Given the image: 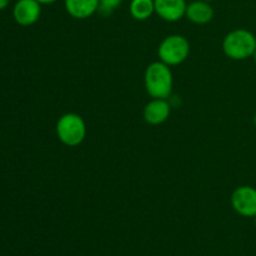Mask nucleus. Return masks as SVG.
I'll return each mask as SVG.
<instances>
[{"label":"nucleus","instance_id":"nucleus-1","mask_svg":"<svg viewBox=\"0 0 256 256\" xmlns=\"http://www.w3.org/2000/svg\"><path fill=\"white\" fill-rule=\"evenodd\" d=\"M144 84L148 94L154 99H166L172 95V72L169 65L162 62H152L144 74Z\"/></svg>","mask_w":256,"mask_h":256},{"label":"nucleus","instance_id":"nucleus-2","mask_svg":"<svg viewBox=\"0 0 256 256\" xmlns=\"http://www.w3.org/2000/svg\"><path fill=\"white\" fill-rule=\"evenodd\" d=\"M222 50L232 60H245L252 58L256 50V38L246 29L230 32L222 42Z\"/></svg>","mask_w":256,"mask_h":256},{"label":"nucleus","instance_id":"nucleus-3","mask_svg":"<svg viewBox=\"0 0 256 256\" xmlns=\"http://www.w3.org/2000/svg\"><path fill=\"white\" fill-rule=\"evenodd\" d=\"M56 135L60 142L66 146H78L86 136V124L79 114L66 112L58 120Z\"/></svg>","mask_w":256,"mask_h":256},{"label":"nucleus","instance_id":"nucleus-4","mask_svg":"<svg viewBox=\"0 0 256 256\" xmlns=\"http://www.w3.org/2000/svg\"><path fill=\"white\" fill-rule=\"evenodd\" d=\"M190 44L189 40L182 35H169L159 45L158 55L160 62L169 66L180 65L189 58Z\"/></svg>","mask_w":256,"mask_h":256},{"label":"nucleus","instance_id":"nucleus-5","mask_svg":"<svg viewBox=\"0 0 256 256\" xmlns=\"http://www.w3.org/2000/svg\"><path fill=\"white\" fill-rule=\"evenodd\" d=\"M232 205L235 212L245 218L256 215V189L252 186H239L232 194Z\"/></svg>","mask_w":256,"mask_h":256},{"label":"nucleus","instance_id":"nucleus-6","mask_svg":"<svg viewBox=\"0 0 256 256\" xmlns=\"http://www.w3.org/2000/svg\"><path fill=\"white\" fill-rule=\"evenodd\" d=\"M42 4L38 0H18L12 10L14 20L22 26H30L39 20Z\"/></svg>","mask_w":256,"mask_h":256},{"label":"nucleus","instance_id":"nucleus-7","mask_svg":"<svg viewBox=\"0 0 256 256\" xmlns=\"http://www.w3.org/2000/svg\"><path fill=\"white\" fill-rule=\"evenodd\" d=\"M155 12L165 22H174L185 16L186 2L185 0H154Z\"/></svg>","mask_w":256,"mask_h":256},{"label":"nucleus","instance_id":"nucleus-8","mask_svg":"<svg viewBox=\"0 0 256 256\" xmlns=\"http://www.w3.org/2000/svg\"><path fill=\"white\" fill-rule=\"evenodd\" d=\"M170 116V105L166 99H152L144 109V119L150 125H160Z\"/></svg>","mask_w":256,"mask_h":256},{"label":"nucleus","instance_id":"nucleus-9","mask_svg":"<svg viewBox=\"0 0 256 256\" xmlns=\"http://www.w3.org/2000/svg\"><path fill=\"white\" fill-rule=\"evenodd\" d=\"M185 16L194 24L204 25L212 22L214 18V9L209 2H204V0H195V2H190L186 6V12H185Z\"/></svg>","mask_w":256,"mask_h":256},{"label":"nucleus","instance_id":"nucleus-10","mask_svg":"<svg viewBox=\"0 0 256 256\" xmlns=\"http://www.w3.org/2000/svg\"><path fill=\"white\" fill-rule=\"evenodd\" d=\"M65 9L74 19L84 20L99 9V0H65Z\"/></svg>","mask_w":256,"mask_h":256},{"label":"nucleus","instance_id":"nucleus-11","mask_svg":"<svg viewBox=\"0 0 256 256\" xmlns=\"http://www.w3.org/2000/svg\"><path fill=\"white\" fill-rule=\"evenodd\" d=\"M155 12L154 0H132L130 14L135 20H146Z\"/></svg>","mask_w":256,"mask_h":256},{"label":"nucleus","instance_id":"nucleus-12","mask_svg":"<svg viewBox=\"0 0 256 256\" xmlns=\"http://www.w3.org/2000/svg\"><path fill=\"white\" fill-rule=\"evenodd\" d=\"M122 0H99V9L98 12L104 16L112 14L118 8L122 5Z\"/></svg>","mask_w":256,"mask_h":256},{"label":"nucleus","instance_id":"nucleus-13","mask_svg":"<svg viewBox=\"0 0 256 256\" xmlns=\"http://www.w3.org/2000/svg\"><path fill=\"white\" fill-rule=\"evenodd\" d=\"M10 0H0V10H4L9 5Z\"/></svg>","mask_w":256,"mask_h":256},{"label":"nucleus","instance_id":"nucleus-14","mask_svg":"<svg viewBox=\"0 0 256 256\" xmlns=\"http://www.w3.org/2000/svg\"><path fill=\"white\" fill-rule=\"evenodd\" d=\"M38 2H40V4H44V5H48V4H52V2H58V0H38Z\"/></svg>","mask_w":256,"mask_h":256},{"label":"nucleus","instance_id":"nucleus-15","mask_svg":"<svg viewBox=\"0 0 256 256\" xmlns=\"http://www.w3.org/2000/svg\"><path fill=\"white\" fill-rule=\"evenodd\" d=\"M252 58H254V62H255V64H256V50H255L254 55H252Z\"/></svg>","mask_w":256,"mask_h":256},{"label":"nucleus","instance_id":"nucleus-16","mask_svg":"<svg viewBox=\"0 0 256 256\" xmlns=\"http://www.w3.org/2000/svg\"><path fill=\"white\" fill-rule=\"evenodd\" d=\"M254 124H255V126H256V114H255V116H254Z\"/></svg>","mask_w":256,"mask_h":256},{"label":"nucleus","instance_id":"nucleus-17","mask_svg":"<svg viewBox=\"0 0 256 256\" xmlns=\"http://www.w3.org/2000/svg\"><path fill=\"white\" fill-rule=\"evenodd\" d=\"M254 220H255V226H256V215L254 216Z\"/></svg>","mask_w":256,"mask_h":256},{"label":"nucleus","instance_id":"nucleus-18","mask_svg":"<svg viewBox=\"0 0 256 256\" xmlns=\"http://www.w3.org/2000/svg\"><path fill=\"white\" fill-rule=\"evenodd\" d=\"M204 2H212V0H204Z\"/></svg>","mask_w":256,"mask_h":256}]
</instances>
